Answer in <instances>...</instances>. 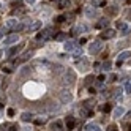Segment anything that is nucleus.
Instances as JSON below:
<instances>
[{"label":"nucleus","mask_w":131,"mask_h":131,"mask_svg":"<svg viewBox=\"0 0 131 131\" xmlns=\"http://www.w3.org/2000/svg\"><path fill=\"white\" fill-rule=\"evenodd\" d=\"M40 27H41V22L40 21H33V22H30L29 25L25 27V30L27 32H35V30H38Z\"/></svg>","instance_id":"nucleus-8"},{"label":"nucleus","mask_w":131,"mask_h":131,"mask_svg":"<svg viewBox=\"0 0 131 131\" xmlns=\"http://www.w3.org/2000/svg\"><path fill=\"white\" fill-rule=\"evenodd\" d=\"M117 29H120L123 35H126V33H128V27H126V24H125V22H117Z\"/></svg>","instance_id":"nucleus-13"},{"label":"nucleus","mask_w":131,"mask_h":131,"mask_svg":"<svg viewBox=\"0 0 131 131\" xmlns=\"http://www.w3.org/2000/svg\"><path fill=\"white\" fill-rule=\"evenodd\" d=\"M129 131H131V126H129Z\"/></svg>","instance_id":"nucleus-44"},{"label":"nucleus","mask_w":131,"mask_h":131,"mask_svg":"<svg viewBox=\"0 0 131 131\" xmlns=\"http://www.w3.org/2000/svg\"><path fill=\"white\" fill-rule=\"evenodd\" d=\"M125 90H126V93H131V84H129V82L125 85Z\"/></svg>","instance_id":"nucleus-32"},{"label":"nucleus","mask_w":131,"mask_h":131,"mask_svg":"<svg viewBox=\"0 0 131 131\" xmlns=\"http://www.w3.org/2000/svg\"><path fill=\"white\" fill-rule=\"evenodd\" d=\"M109 70H111V62L106 60L104 63H103V71H109Z\"/></svg>","instance_id":"nucleus-24"},{"label":"nucleus","mask_w":131,"mask_h":131,"mask_svg":"<svg viewBox=\"0 0 131 131\" xmlns=\"http://www.w3.org/2000/svg\"><path fill=\"white\" fill-rule=\"evenodd\" d=\"M101 48H103L101 40H96V41H93V43L90 44L89 52H90V54H96V52H100V51H101Z\"/></svg>","instance_id":"nucleus-3"},{"label":"nucleus","mask_w":131,"mask_h":131,"mask_svg":"<svg viewBox=\"0 0 131 131\" xmlns=\"http://www.w3.org/2000/svg\"><path fill=\"white\" fill-rule=\"evenodd\" d=\"M0 131H3V128H0Z\"/></svg>","instance_id":"nucleus-43"},{"label":"nucleus","mask_w":131,"mask_h":131,"mask_svg":"<svg viewBox=\"0 0 131 131\" xmlns=\"http://www.w3.org/2000/svg\"><path fill=\"white\" fill-rule=\"evenodd\" d=\"M65 38H67V35H65V33H60V35H57V40H65Z\"/></svg>","instance_id":"nucleus-33"},{"label":"nucleus","mask_w":131,"mask_h":131,"mask_svg":"<svg viewBox=\"0 0 131 131\" xmlns=\"http://www.w3.org/2000/svg\"><path fill=\"white\" fill-rule=\"evenodd\" d=\"M92 104H95V100H87V101H84V107H92Z\"/></svg>","instance_id":"nucleus-26"},{"label":"nucleus","mask_w":131,"mask_h":131,"mask_svg":"<svg viewBox=\"0 0 131 131\" xmlns=\"http://www.w3.org/2000/svg\"><path fill=\"white\" fill-rule=\"evenodd\" d=\"M59 98H60L62 103H65V104H67V103H70V101L73 100V95H71L70 90H62V92L59 93Z\"/></svg>","instance_id":"nucleus-2"},{"label":"nucleus","mask_w":131,"mask_h":131,"mask_svg":"<svg viewBox=\"0 0 131 131\" xmlns=\"http://www.w3.org/2000/svg\"><path fill=\"white\" fill-rule=\"evenodd\" d=\"M65 17H67V16H57V19H55V22H63V21H65Z\"/></svg>","instance_id":"nucleus-31"},{"label":"nucleus","mask_w":131,"mask_h":131,"mask_svg":"<svg viewBox=\"0 0 131 131\" xmlns=\"http://www.w3.org/2000/svg\"><path fill=\"white\" fill-rule=\"evenodd\" d=\"M17 129H19V126H17L16 123H13V125H11L10 128H8V131H17Z\"/></svg>","instance_id":"nucleus-29"},{"label":"nucleus","mask_w":131,"mask_h":131,"mask_svg":"<svg viewBox=\"0 0 131 131\" xmlns=\"http://www.w3.org/2000/svg\"><path fill=\"white\" fill-rule=\"evenodd\" d=\"M22 48H24V44H19V46H14V48H11V49H10V52H8V55H10V57H13V55H16V54H19V52L22 51Z\"/></svg>","instance_id":"nucleus-10"},{"label":"nucleus","mask_w":131,"mask_h":131,"mask_svg":"<svg viewBox=\"0 0 131 131\" xmlns=\"http://www.w3.org/2000/svg\"><path fill=\"white\" fill-rule=\"evenodd\" d=\"M30 57H32V51H30V52H25V54H22V55H21V57L17 59L14 63H16V65H17V63H22V62H25L27 59H30Z\"/></svg>","instance_id":"nucleus-11"},{"label":"nucleus","mask_w":131,"mask_h":131,"mask_svg":"<svg viewBox=\"0 0 131 131\" xmlns=\"http://www.w3.org/2000/svg\"><path fill=\"white\" fill-rule=\"evenodd\" d=\"M129 84H131V81H129Z\"/></svg>","instance_id":"nucleus-47"},{"label":"nucleus","mask_w":131,"mask_h":131,"mask_svg":"<svg viewBox=\"0 0 131 131\" xmlns=\"http://www.w3.org/2000/svg\"><path fill=\"white\" fill-rule=\"evenodd\" d=\"M106 131H117V126H115V125H111Z\"/></svg>","instance_id":"nucleus-34"},{"label":"nucleus","mask_w":131,"mask_h":131,"mask_svg":"<svg viewBox=\"0 0 131 131\" xmlns=\"http://www.w3.org/2000/svg\"><path fill=\"white\" fill-rule=\"evenodd\" d=\"M16 25H17V22H16L14 19L6 21V24H5V27H6V29H16Z\"/></svg>","instance_id":"nucleus-18"},{"label":"nucleus","mask_w":131,"mask_h":131,"mask_svg":"<svg viewBox=\"0 0 131 131\" xmlns=\"http://www.w3.org/2000/svg\"><path fill=\"white\" fill-rule=\"evenodd\" d=\"M73 54H74V57H76V59H79L81 55H82V51H81V49H76V51H74Z\"/></svg>","instance_id":"nucleus-28"},{"label":"nucleus","mask_w":131,"mask_h":131,"mask_svg":"<svg viewBox=\"0 0 131 131\" xmlns=\"http://www.w3.org/2000/svg\"><path fill=\"white\" fill-rule=\"evenodd\" d=\"M74 125H76L74 118H73V117H67V128H68V129H73V128H74Z\"/></svg>","instance_id":"nucleus-16"},{"label":"nucleus","mask_w":131,"mask_h":131,"mask_svg":"<svg viewBox=\"0 0 131 131\" xmlns=\"http://www.w3.org/2000/svg\"><path fill=\"white\" fill-rule=\"evenodd\" d=\"M57 6L60 8V10H63V8H68V6H70V0H59V2H57Z\"/></svg>","instance_id":"nucleus-14"},{"label":"nucleus","mask_w":131,"mask_h":131,"mask_svg":"<svg viewBox=\"0 0 131 131\" xmlns=\"http://www.w3.org/2000/svg\"><path fill=\"white\" fill-rule=\"evenodd\" d=\"M5 33V30H2V32H0V38H2V35Z\"/></svg>","instance_id":"nucleus-40"},{"label":"nucleus","mask_w":131,"mask_h":131,"mask_svg":"<svg viewBox=\"0 0 131 131\" xmlns=\"http://www.w3.org/2000/svg\"><path fill=\"white\" fill-rule=\"evenodd\" d=\"M0 10H2V3H0Z\"/></svg>","instance_id":"nucleus-42"},{"label":"nucleus","mask_w":131,"mask_h":131,"mask_svg":"<svg viewBox=\"0 0 131 131\" xmlns=\"http://www.w3.org/2000/svg\"><path fill=\"white\" fill-rule=\"evenodd\" d=\"M112 81H115V76H114V74H111V76H109V82H112Z\"/></svg>","instance_id":"nucleus-38"},{"label":"nucleus","mask_w":131,"mask_h":131,"mask_svg":"<svg viewBox=\"0 0 131 131\" xmlns=\"http://www.w3.org/2000/svg\"><path fill=\"white\" fill-rule=\"evenodd\" d=\"M78 48H76V44H74L73 41H67V43H65V51H76Z\"/></svg>","instance_id":"nucleus-12"},{"label":"nucleus","mask_w":131,"mask_h":131,"mask_svg":"<svg viewBox=\"0 0 131 131\" xmlns=\"http://www.w3.org/2000/svg\"><path fill=\"white\" fill-rule=\"evenodd\" d=\"M118 2H122V0H118Z\"/></svg>","instance_id":"nucleus-45"},{"label":"nucleus","mask_w":131,"mask_h":131,"mask_svg":"<svg viewBox=\"0 0 131 131\" xmlns=\"http://www.w3.org/2000/svg\"><path fill=\"white\" fill-rule=\"evenodd\" d=\"M54 129H57V131H63V126L60 122H57V123H54Z\"/></svg>","instance_id":"nucleus-27"},{"label":"nucleus","mask_w":131,"mask_h":131,"mask_svg":"<svg viewBox=\"0 0 131 131\" xmlns=\"http://www.w3.org/2000/svg\"><path fill=\"white\" fill-rule=\"evenodd\" d=\"M120 93H122V89H120V87H118V89H114V90H112V96L117 98V96H120Z\"/></svg>","instance_id":"nucleus-25"},{"label":"nucleus","mask_w":131,"mask_h":131,"mask_svg":"<svg viewBox=\"0 0 131 131\" xmlns=\"http://www.w3.org/2000/svg\"><path fill=\"white\" fill-rule=\"evenodd\" d=\"M129 115H131V112H129Z\"/></svg>","instance_id":"nucleus-46"},{"label":"nucleus","mask_w":131,"mask_h":131,"mask_svg":"<svg viewBox=\"0 0 131 131\" xmlns=\"http://www.w3.org/2000/svg\"><path fill=\"white\" fill-rule=\"evenodd\" d=\"M8 115L13 117V115H14V109H8Z\"/></svg>","instance_id":"nucleus-36"},{"label":"nucleus","mask_w":131,"mask_h":131,"mask_svg":"<svg viewBox=\"0 0 131 131\" xmlns=\"http://www.w3.org/2000/svg\"><path fill=\"white\" fill-rule=\"evenodd\" d=\"M87 131H101L98 125H87Z\"/></svg>","instance_id":"nucleus-22"},{"label":"nucleus","mask_w":131,"mask_h":131,"mask_svg":"<svg viewBox=\"0 0 131 131\" xmlns=\"http://www.w3.org/2000/svg\"><path fill=\"white\" fill-rule=\"evenodd\" d=\"M106 13H107V14H111V16L117 14V13H118V5H115V6H109L107 10H106Z\"/></svg>","instance_id":"nucleus-15"},{"label":"nucleus","mask_w":131,"mask_h":131,"mask_svg":"<svg viewBox=\"0 0 131 131\" xmlns=\"http://www.w3.org/2000/svg\"><path fill=\"white\" fill-rule=\"evenodd\" d=\"M128 59H131V52H128V51L120 52L118 54V59H117V67H120V65L123 63L125 60H128Z\"/></svg>","instance_id":"nucleus-7"},{"label":"nucleus","mask_w":131,"mask_h":131,"mask_svg":"<svg viewBox=\"0 0 131 131\" xmlns=\"http://www.w3.org/2000/svg\"><path fill=\"white\" fill-rule=\"evenodd\" d=\"M114 36H115V30H112V29H106L104 32H101L100 40H111V38H114Z\"/></svg>","instance_id":"nucleus-6"},{"label":"nucleus","mask_w":131,"mask_h":131,"mask_svg":"<svg viewBox=\"0 0 131 131\" xmlns=\"http://www.w3.org/2000/svg\"><path fill=\"white\" fill-rule=\"evenodd\" d=\"M51 36H52V29H46V30H43L41 33H38V35H36V40L48 41V40H51Z\"/></svg>","instance_id":"nucleus-4"},{"label":"nucleus","mask_w":131,"mask_h":131,"mask_svg":"<svg viewBox=\"0 0 131 131\" xmlns=\"http://www.w3.org/2000/svg\"><path fill=\"white\" fill-rule=\"evenodd\" d=\"M44 122H46L44 118H36V120H35V125H43Z\"/></svg>","instance_id":"nucleus-30"},{"label":"nucleus","mask_w":131,"mask_h":131,"mask_svg":"<svg viewBox=\"0 0 131 131\" xmlns=\"http://www.w3.org/2000/svg\"><path fill=\"white\" fill-rule=\"evenodd\" d=\"M17 41H19V35H16V33H13V35H8V36H5V40H3L5 46H11V44L17 43Z\"/></svg>","instance_id":"nucleus-5"},{"label":"nucleus","mask_w":131,"mask_h":131,"mask_svg":"<svg viewBox=\"0 0 131 131\" xmlns=\"http://www.w3.org/2000/svg\"><path fill=\"white\" fill-rule=\"evenodd\" d=\"M92 81H93V76H89V78H87V79H85V84H90V82H92Z\"/></svg>","instance_id":"nucleus-37"},{"label":"nucleus","mask_w":131,"mask_h":131,"mask_svg":"<svg viewBox=\"0 0 131 131\" xmlns=\"http://www.w3.org/2000/svg\"><path fill=\"white\" fill-rule=\"evenodd\" d=\"M92 6H106V0H92Z\"/></svg>","instance_id":"nucleus-17"},{"label":"nucleus","mask_w":131,"mask_h":131,"mask_svg":"<svg viewBox=\"0 0 131 131\" xmlns=\"http://www.w3.org/2000/svg\"><path fill=\"white\" fill-rule=\"evenodd\" d=\"M22 120H25V122L33 120V114H30V112H24V114H22Z\"/></svg>","instance_id":"nucleus-20"},{"label":"nucleus","mask_w":131,"mask_h":131,"mask_svg":"<svg viewBox=\"0 0 131 131\" xmlns=\"http://www.w3.org/2000/svg\"><path fill=\"white\" fill-rule=\"evenodd\" d=\"M101 111L104 112V114H107V112H111V104H107V103H106V104H103V106H101Z\"/></svg>","instance_id":"nucleus-23"},{"label":"nucleus","mask_w":131,"mask_h":131,"mask_svg":"<svg viewBox=\"0 0 131 131\" xmlns=\"http://www.w3.org/2000/svg\"><path fill=\"white\" fill-rule=\"evenodd\" d=\"M2 107H3V106H2V103H0V109H2Z\"/></svg>","instance_id":"nucleus-41"},{"label":"nucleus","mask_w":131,"mask_h":131,"mask_svg":"<svg viewBox=\"0 0 131 131\" xmlns=\"http://www.w3.org/2000/svg\"><path fill=\"white\" fill-rule=\"evenodd\" d=\"M123 114H125V109H123V107H117V109H115V112H114V115H115V118L122 117V115H123Z\"/></svg>","instance_id":"nucleus-19"},{"label":"nucleus","mask_w":131,"mask_h":131,"mask_svg":"<svg viewBox=\"0 0 131 131\" xmlns=\"http://www.w3.org/2000/svg\"><path fill=\"white\" fill-rule=\"evenodd\" d=\"M107 24H109V21H107L106 17H104V19H101V21H100V22L96 24V29H103V27H106Z\"/></svg>","instance_id":"nucleus-21"},{"label":"nucleus","mask_w":131,"mask_h":131,"mask_svg":"<svg viewBox=\"0 0 131 131\" xmlns=\"http://www.w3.org/2000/svg\"><path fill=\"white\" fill-rule=\"evenodd\" d=\"M84 13H85V16L87 17H96V10H95V6H85V10H84Z\"/></svg>","instance_id":"nucleus-9"},{"label":"nucleus","mask_w":131,"mask_h":131,"mask_svg":"<svg viewBox=\"0 0 131 131\" xmlns=\"http://www.w3.org/2000/svg\"><path fill=\"white\" fill-rule=\"evenodd\" d=\"M25 2H27V3H33V2H35V0H25Z\"/></svg>","instance_id":"nucleus-39"},{"label":"nucleus","mask_w":131,"mask_h":131,"mask_svg":"<svg viewBox=\"0 0 131 131\" xmlns=\"http://www.w3.org/2000/svg\"><path fill=\"white\" fill-rule=\"evenodd\" d=\"M106 79V74H101V76H98V82H103Z\"/></svg>","instance_id":"nucleus-35"},{"label":"nucleus","mask_w":131,"mask_h":131,"mask_svg":"<svg viewBox=\"0 0 131 131\" xmlns=\"http://www.w3.org/2000/svg\"><path fill=\"white\" fill-rule=\"evenodd\" d=\"M63 84H67V85H73L74 82H76V74H74L73 70H67L63 73V78H62Z\"/></svg>","instance_id":"nucleus-1"}]
</instances>
